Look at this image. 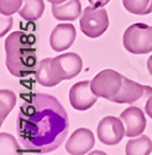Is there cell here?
Wrapping results in <instances>:
<instances>
[{
    "label": "cell",
    "instance_id": "6da1fadb",
    "mask_svg": "<svg viewBox=\"0 0 152 155\" xmlns=\"http://www.w3.org/2000/svg\"><path fill=\"white\" fill-rule=\"evenodd\" d=\"M69 123L59 101L46 93H35L22 101L16 119L19 141L30 153H51L63 143Z\"/></svg>",
    "mask_w": 152,
    "mask_h": 155
},
{
    "label": "cell",
    "instance_id": "7a4b0ae2",
    "mask_svg": "<svg viewBox=\"0 0 152 155\" xmlns=\"http://www.w3.org/2000/svg\"><path fill=\"white\" fill-rule=\"evenodd\" d=\"M5 63L9 72L17 77L25 78L37 68V55L35 47V37L22 31L10 34L5 40Z\"/></svg>",
    "mask_w": 152,
    "mask_h": 155
},
{
    "label": "cell",
    "instance_id": "3957f363",
    "mask_svg": "<svg viewBox=\"0 0 152 155\" xmlns=\"http://www.w3.org/2000/svg\"><path fill=\"white\" fill-rule=\"evenodd\" d=\"M124 47L134 55L152 52V26L146 24H132L125 30L122 37Z\"/></svg>",
    "mask_w": 152,
    "mask_h": 155
},
{
    "label": "cell",
    "instance_id": "277c9868",
    "mask_svg": "<svg viewBox=\"0 0 152 155\" xmlns=\"http://www.w3.org/2000/svg\"><path fill=\"white\" fill-rule=\"evenodd\" d=\"M79 25L82 32L87 37L98 38L106 31L109 26L108 12L104 8H95L89 5L84 8Z\"/></svg>",
    "mask_w": 152,
    "mask_h": 155
},
{
    "label": "cell",
    "instance_id": "5b68a950",
    "mask_svg": "<svg viewBox=\"0 0 152 155\" xmlns=\"http://www.w3.org/2000/svg\"><path fill=\"white\" fill-rule=\"evenodd\" d=\"M124 76L114 70H103L90 81L92 91L101 98L112 101L121 89Z\"/></svg>",
    "mask_w": 152,
    "mask_h": 155
},
{
    "label": "cell",
    "instance_id": "8992f818",
    "mask_svg": "<svg viewBox=\"0 0 152 155\" xmlns=\"http://www.w3.org/2000/svg\"><path fill=\"white\" fill-rule=\"evenodd\" d=\"M49 63L57 83H61L63 80H72L77 77L83 68L82 58L74 52H67L53 57L51 58Z\"/></svg>",
    "mask_w": 152,
    "mask_h": 155
},
{
    "label": "cell",
    "instance_id": "52a82bcc",
    "mask_svg": "<svg viewBox=\"0 0 152 155\" xmlns=\"http://www.w3.org/2000/svg\"><path fill=\"white\" fill-rule=\"evenodd\" d=\"M97 134L99 140L105 145H116L126 135L124 122L116 117H104L98 124Z\"/></svg>",
    "mask_w": 152,
    "mask_h": 155
},
{
    "label": "cell",
    "instance_id": "ba28073f",
    "mask_svg": "<svg viewBox=\"0 0 152 155\" xmlns=\"http://www.w3.org/2000/svg\"><path fill=\"white\" fill-rule=\"evenodd\" d=\"M98 99V96L92 91L90 81H82L71 87L69 102L74 109L87 110L92 108Z\"/></svg>",
    "mask_w": 152,
    "mask_h": 155
},
{
    "label": "cell",
    "instance_id": "9c48e42d",
    "mask_svg": "<svg viewBox=\"0 0 152 155\" xmlns=\"http://www.w3.org/2000/svg\"><path fill=\"white\" fill-rule=\"evenodd\" d=\"M120 119L124 122L126 137L129 138L141 135L146 129L145 113L138 107H128L121 113Z\"/></svg>",
    "mask_w": 152,
    "mask_h": 155
},
{
    "label": "cell",
    "instance_id": "30bf717a",
    "mask_svg": "<svg viewBox=\"0 0 152 155\" xmlns=\"http://www.w3.org/2000/svg\"><path fill=\"white\" fill-rule=\"evenodd\" d=\"M95 144V138L92 130L87 128L77 129L66 143V150L71 155H84Z\"/></svg>",
    "mask_w": 152,
    "mask_h": 155
},
{
    "label": "cell",
    "instance_id": "8fae6325",
    "mask_svg": "<svg viewBox=\"0 0 152 155\" xmlns=\"http://www.w3.org/2000/svg\"><path fill=\"white\" fill-rule=\"evenodd\" d=\"M77 37V31L72 24H58L49 36V45L53 51L61 52L69 48Z\"/></svg>",
    "mask_w": 152,
    "mask_h": 155
},
{
    "label": "cell",
    "instance_id": "7c38bea8",
    "mask_svg": "<svg viewBox=\"0 0 152 155\" xmlns=\"http://www.w3.org/2000/svg\"><path fill=\"white\" fill-rule=\"evenodd\" d=\"M144 96H145V86L124 77L120 92L114 97L111 102L124 103V104H134V103L141 101Z\"/></svg>",
    "mask_w": 152,
    "mask_h": 155
},
{
    "label": "cell",
    "instance_id": "4fadbf2b",
    "mask_svg": "<svg viewBox=\"0 0 152 155\" xmlns=\"http://www.w3.org/2000/svg\"><path fill=\"white\" fill-rule=\"evenodd\" d=\"M82 14V4L79 0H66L61 4L52 5V15L61 21H74Z\"/></svg>",
    "mask_w": 152,
    "mask_h": 155
},
{
    "label": "cell",
    "instance_id": "5bb4252c",
    "mask_svg": "<svg viewBox=\"0 0 152 155\" xmlns=\"http://www.w3.org/2000/svg\"><path fill=\"white\" fill-rule=\"evenodd\" d=\"M45 11L43 0H22V6L19 10V15L27 21L39 20Z\"/></svg>",
    "mask_w": 152,
    "mask_h": 155
},
{
    "label": "cell",
    "instance_id": "9a60e30c",
    "mask_svg": "<svg viewBox=\"0 0 152 155\" xmlns=\"http://www.w3.org/2000/svg\"><path fill=\"white\" fill-rule=\"evenodd\" d=\"M152 151V140L141 134L138 138H131L125 148L126 155H150Z\"/></svg>",
    "mask_w": 152,
    "mask_h": 155
},
{
    "label": "cell",
    "instance_id": "2e32d148",
    "mask_svg": "<svg viewBox=\"0 0 152 155\" xmlns=\"http://www.w3.org/2000/svg\"><path fill=\"white\" fill-rule=\"evenodd\" d=\"M51 58H43L42 61L39 62L36 68V80L41 86L43 87H53L57 86V81L55 80V76L51 70Z\"/></svg>",
    "mask_w": 152,
    "mask_h": 155
},
{
    "label": "cell",
    "instance_id": "e0dca14e",
    "mask_svg": "<svg viewBox=\"0 0 152 155\" xmlns=\"http://www.w3.org/2000/svg\"><path fill=\"white\" fill-rule=\"evenodd\" d=\"M0 155H22L17 140L9 133H0Z\"/></svg>",
    "mask_w": 152,
    "mask_h": 155
},
{
    "label": "cell",
    "instance_id": "ac0fdd59",
    "mask_svg": "<svg viewBox=\"0 0 152 155\" xmlns=\"http://www.w3.org/2000/svg\"><path fill=\"white\" fill-rule=\"evenodd\" d=\"M16 104V94L10 89L0 91V122L4 123L8 114Z\"/></svg>",
    "mask_w": 152,
    "mask_h": 155
},
{
    "label": "cell",
    "instance_id": "d6986e66",
    "mask_svg": "<svg viewBox=\"0 0 152 155\" xmlns=\"http://www.w3.org/2000/svg\"><path fill=\"white\" fill-rule=\"evenodd\" d=\"M122 4L134 15H147L152 12V0H122Z\"/></svg>",
    "mask_w": 152,
    "mask_h": 155
},
{
    "label": "cell",
    "instance_id": "ffe728a7",
    "mask_svg": "<svg viewBox=\"0 0 152 155\" xmlns=\"http://www.w3.org/2000/svg\"><path fill=\"white\" fill-rule=\"evenodd\" d=\"M21 6L22 0H0V12H2V15L10 16L15 12H19Z\"/></svg>",
    "mask_w": 152,
    "mask_h": 155
},
{
    "label": "cell",
    "instance_id": "44dd1931",
    "mask_svg": "<svg viewBox=\"0 0 152 155\" xmlns=\"http://www.w3.org/2000/svg\"><path fill=\"white\" fill-rule=\"evenodd\" d=\"M11 25H12V18L2 15V31H0V35L4 36L11 29Z\"/></svg>",
    "mask_w": 152,
    "mask_h": 155
},
{
    "label": "cell",
    "instance_id": "7402d4cb",
    "mask_svg": "<svg viewBox=\"0 0 152 155\" xmlns=\"http://www.w3.org/2000/svg\"><path fill=\"white\" fill-rule=\"evenodd\" d=\"M145 110L147 113V115L152 119V94L147 98L146 103H145Z\"/></svg>",
    "mask_w": 152,
    "mask_h": 155
},
{
    "label": "cell",
    "instance_id": "603a6c76",
    "mask_svg": "<svg viewBox=\"0 0 152 155\" xmlns=\"http://www.w3.org/2000/svg\"><path fill=\"white\" fill-rule=\"evenodd\" d=\"M90 3V5L95 6V8H104L110 0H88Z\"/></svg>",
    "mask_w": 152,
    "mask_h": 155
},
{
    "label": "cell",
    "instance_id": "cb8c5ba5",
    "mask_svg": "<svg viewBox=\"0 0 152 155\" xmlns=\"http://www.w3.org/2000/svg\"><path fill=\"white\" fill-rule=\"evenodd\" d=\"M147 70H148V73L152 76V55L147 60Z\"/></svg>",
    "mask_w": 152,
    "mask_h": 155
},
{
    "label": "cell",
    "instance_id": "d4e9b609",
    "mask_svg": "<svg viewBox=\"0 0 152 155\" xmlns=\"http://www.w3.org/2000/svg\"><path fill=\"white\" fill-rule=\"evenodd\" d=\"M88 155H108V154L104 153V151H100V150H94V151H92L90 154H88Z\"/></svg>",
    "mask_w": 152,
    "mask_h": 155
},
{
    "label": "cell",
    "instance_id": "484cf974",
    "mask_svg": "<svg viewBox=\"0 0 152 155\" xmlns=\"http://www.w3.org/2000/svg\"><path fill=\"white\" fill-rule=\"evenodd\" d=\"M47 2H49L51 4H61V3H63V2H66V0H47Z\"/></svg>",
    "mask_w": 152,
    "mask_h": 155
}]
</instances>
